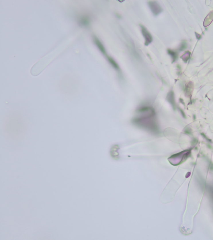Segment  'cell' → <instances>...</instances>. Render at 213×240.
<instances>
[{
    "label": "cell",
    "mask_w": 213,
    "mask_h": 240,
    "mask_svg": "<svg viewBox=\"0 0 213 240\" xmlns=\"http://www.w3.org/2000/svg\"><path fill=\"white\" fill-rule=\"evenodd\" d=\"M140 27L142 34L143 36L144 40H145L144 45L146 46H148L153 42V36H152V35L150 34L148 30L146 28L145 26L142 24H140Z\"/></svg>",
    "instance_id": "obj_1"
},
{
    "label": "cell",
    "mask_w": 213,
    "mask_h": 240,
    "mask_svg": "<svg viewBox=\"0 0 213 240\" xmlns=\"http://www.w3.org/2000/svg\"><path fill=\"white\" fill-rule=\"evenodd\" d=\"M148 4L151 11L154 15H158L162 12L163 10L162 7L156 1H149Z\"/></svg>",
    "instance_id": "obj_2"
},
{
    "label": "cell",
    "mask_w": 213,
    "mask_h": 240,
    "mask_svg": "<svg viewBox=\"0 0 213 240\" xmlns=\"http://www.w3.org/2000/svg\"><path fill=\"white\" fill-rule=\"evenodd\" d=\"M93 40L94 43L99 50V51L101 52L102 54H104V55H106L107 53L105 49L103 44L101 43V41L99 40V39L96 37H94Z\"/></svg>",
    "instance_id": "obj_3"
},
{
    "label": "cell",
    "mask_w": 213,
    "mask_h": 240,
    "mask_svg": "<svg viewBox=\"0 0 213 240\" xmlns=\"http://www.w3.org/2000/svg\"><path fill=\"white\" fill-rule=\"evenodd\" d=\"M213 20V11L211 12L208 15L206 18L204 22V26H207L211 24Z\"/></svg>",
    "instance_id": "obj_4"
},
{
    "label": "cell",
    "mask_w": 213,
    "mask_h": 240,
    "mask_svg": "<svg viewBox=\"0 0 213 240\" xmlns=\"http://www.w3.org/2000/svg\"><path fill=\"white\" fill-rule=\"evenodd\" d=\"M107 58L108 61L112 65L113 68H115L116 70H119L120 67L118 64L115 61V60L113 58L109 56H107Z\"/></svg>",
    "instance_id": "obj_5"
},
{
    "label": "cell",
    "mask_w": 213,
    "mask_h": 240,
    "mask_svg": "<svg viewBox=\"0 0 213 240\" xmlns=\"http://www.w3.org/2000/svg\"><path fill=\"white\" fill-rule=\"evenodd\" d=\"M90 18L87 16L83 17L80 20V24L82 26H87L90 24Z\"/></svg>",
    "instance_id": "obj_6"
},
{
    "label": "cell",
    "mask_w": 213,
    "mask_h": 240,
    "mask_svg": "<svg viewBox=\"0 0 213 240\" xmlns=\"http://www.w3.org/2000/svg\"><path fill=\"white\" fill-rule=\"evenodd\" d=\"M168 53L172 57L173 61H176L178 57L177 53V52L173 51L169 49L168 50Z\"/></svg>",
    "instance_id": "obj_7"
},
{
    "label": "cell",
    "mask_w": 213,
    "mask_h": 240,
    "mask_svg": "<svg viewBox=\"0 0 213 240\" xmlns=\"http://www.w3.org/2000/svg\"><path fill=\"white\" fill-rule=\"evenodd\" d=\"M190 55V53L189 52V51L187 52L184 55L181 56V58L183 59L184 61H187L188 59H189Z\"/></svg>",
    "instance_id": "obj_8"
},
{
    "label": "cell",
    "mask_w": 213,
    "mask_h": 240,
    "mask_svg": "<svg viewBox=\"0 0 213 240\" xmlns=\"http://www.w3.org/2000/svg\"><path fill=\"white\" fill-rule=\"evenodd\" d=\"M179 109L180 111H181V114H182V116H183V117H184V118H185V119H186V115H185V113H184L183 112V111H182V110L181 109Z\"/></svg>",
    "instance_id": "obj_9"
},
{
    "label": "cell",
    "mask_w": 213,
    "mask_h": 240,
    "mask_svg": "<svg viewBox=\"0 0 213 240\" xmlns=\"http://www.w3.org/2000/svg\"><path fill=\"white\" fill-rule=\"evenodd\" d=\"M185 132L187 134H190L191 132L190 131H189V130H188V129H187V130H185Z\"/></svg>",
    "instance_id": "obj_10"
}]
</instances>
